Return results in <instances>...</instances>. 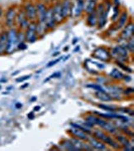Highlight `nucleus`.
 Masks as SVG:
<instances>
[{
    "label": "nucleus",
    "mask_w": 134,
    "mask_h": 151,
    "mask_svg": "<svg viewBox=\"0 0 134 151\" xmlns=\"http://www.w3.org/2000/svg\"><path fill=\"white\" fill-rule=\"evenodd\" d=\"M36 8V19L37 21H45V13H47V9L48 7L45 3L43 2H40L35 5Z\"/></svg>",
    "instance_id": "nucleus-14"
},
{
    "label": "nucleus",
    "mask_w": 134,
    "mask_h": 151,
    "mask_svg": "<svg viewBox=\"0 0 134 151\" xmlns=\"http://www.w3.org/2000/svg\"><path fill=\"white\" fill-rule=\"evenodd\" d=\"M99 108H101L102 110H106V111H109V112H115L118 110V108L114 106H110V105H102V104H99L98 105Z\"/></svg>",
    "instance_id": "nucleus-29"
},
{
    "label": "nucleus",
    "mask_w": 134,
    "mask_h": 151,
    "mask_svg": "<svg viewBox=\"0 0 134 151\" xmlns=\"http://www.w3.org/2000/svg\"><path fill=\"white\" fill-rule=\"evenodd\" d=\"M110 77H112L113 79H115V80L120 81V80L123 79L124 75L120 72V70H118L117 69H114V70H112V72L110 73Z\"/></svg>",
    "instance_id": "nucleus-27"
},
{
    "label": "nucleus",
    "mask_w": 134,
    "mask_h": 151,
    "mask_svg": "<svg viewBox=\"0 0 134 151\" xmlns=\"http://www.w3.org/2000/svg\"><path fill=\"white\" fill-rule=\"evenodd\" d=\"M128 18H129V15L127 13V11H123L122 13L120 14L119 16V19L117 21V26H116V29H121L123 28L126 24L128 23Z\"/></svg>",
    "instance_id": "nucleus-19"
},
{
    "label": "nucleus",
    "mask_w": 134,
    "mask_h": 151,
    "mask_svg": "<svg viewBox=\"0 0 134 151\" xmlns=\"http://www.w3.org/2000/svg\"><path fill=\"white\" fill-rule=\"evenodd\" d=\"M50 1H57V0H50Z\"/></svg>",
    "instance_id": "nucleus-44"
},
{
    "label": "nucleus",
    "mask_w": 134,
    "mask_h": 151,
    "mask_svg": "<svg viewBox=\"0 0 134 151\" xmlns=\"http://www.w3.org/2000/svg\"><path fill=\"white\" fill-rule=\"evenodd\" d=\"M62 5V15L63 18L66 19L68 17H71L73 14V4L71 0H63L61 1Z\"/></svg>",
    "instance_id": "nucleus-9"
},
{
    "label": "nucleus",
    "mask_w": 134,
    "mask_h": 151,
    "mask_svg": "<svg viewBox=\"0 0 134 151\" xmlns=\"http://www.w3.org/2000/svg\"><path fill=\"white\" fill-rule=\"evenodd\" d=\"M95 11H96L97 16H98V23H97V24H99L98 27L99 28L103 27L106 23L107 14H108V12H107L106 9H105L104 4H102V3L98 4V5L96 6V8H95Z\"/></svg>",
    "instance_id": "nucleus-4"
},
{
    "label": "nucleus",
    "mask_w": 134,
    "mask_h": 151,
    "mask_svg": "<svg viewBox=\"0 0 134 151\" xmlns=\"http://www.w3.org/2000/svg\"><path fill=\"white\" fill-rule=\"evenodd\" d=\"M61 60H62V58H57V60H53V62H50V63H48V65H47V67H48V68H50V67H53V65H55V64H58V63L60 62Z\"/></svg>",
    "instance_id": "nucleus-33"
},
{
    "label": "nucleus",
    "mask_w": 134,
    "mask_h": 151,
    "mask_svg": "<svg viewBox=\"0 0 134 151\" xmlns=\"http://www.w3.org/2000/svg\"><path fill=\"white\" fill-rule=\"evenodd\" d=\"M26 87H28V84H24V85H22V86L20 87V89H25Z\"/></svg>",
    "instance_id": "nucleus-38"
},
{
    "label": "nucleus",
    "mask_w": 134,
    "mask_h": 151,
    "mask_svg": "<svg viewBox=\"0 0 134 151\" xmlns=\"http://www.w3.org/2000/svg\"><path fill=\"white\" fill-rule=\"evenodd\" d=\"M18 45V40H17V29L15 27L9 28V30L7 31V50L6 53L10 55L15 50V48H17Z\"/></svg>",
    "instance_id": "nucleus-1"
},
{
    "label": "nucleus",
    "mask_w": 134,
    "mask_h": 151,
    "mask_svg": "<svg viewBox=\"0 0 134 151\" xmlns=\"http://www.w3.org/2000/svg\"><path fill=\"white\" fill-rule=\"evenodd\" d=\"M76 42H77V38H75L74 41H73V43H76Z\"/></svg>",
    "instance_id": "nucleus-43"
},
{
    "label": "nucleus",
    "mask_w": 134,
    "mask_h": 151,
    "mask_svg": "<svg viewBox=\"0 0 134 151\" xmlns=\"http://www.w3.org/2000/svg\"><path fill=\"white\" fill-rule=\"evenodd\" d=\"M69 133L72 134L73 137H76V138H78V139L85 141V142H87L88 139H89V135L79 128L72 127L71 129H69Z\"/></svg>",
    "instance_id": "nucleus-13"
},
{
    "label": "nucleus",
    "mask_w": 134,
    "mask_h": 151,
    "mask_svg": "<svg viewBox=\"0 0 134 151\" xmlns=\"http://www.w3.org/2000/svg\"><path fill=\"white\" fill-rule=\"evenodd\" d=\"M86 1L87 3L86 5H84V10H86L87 13L94 11L97 6V0H86Z\"/></svg>",
    "instance_id": "nucleus-24"
},
{
    "label": "nucleus",
    "mask_w": 134,
    "mask_h": 151,
    "mask_svg": "<svg viewBox=\"0 0 134 151\" xmlns=\"http://www.w3.org/2000/svg\"><path fill=\"white\" fill-rule=\"evenodd\" d=\"M101 141L103 143H105L106 145H109L110 147L113 148V149H119V148H120V145L118 144V142L108 133H106L105 135H104V137L102 138Z\"/></svg>",
    "instance_id": "nucleus-17"
},
{
    "label": "nucleus",
    "mask_w": 134,
    "mask_h": 151,
    "mask_svg": "<svg viewBox=\"0 0 134 151\" xmlns=\"http://www.w3.org/2000/svg\"><path fill=\"white\" fill-rule=\"evenodd\" d=\"M24 37L27 42H35L37 40V35H36V21H30L29 25L26 27L25 32H24Z\"/></svg>",
    "instance_id": "nucleus-2"
},
{
    "label": "nucleus",
    "mask_w": 134,
    "mask_h": 151,
    "mask_svg": "<svg viewBox=\"0 0 134 151\" xmlns=\"http://www.w3.org/2000/svg\"><path fill=\"white\" fill-rule=\"evenodd\" d=\"M45 23L47 25L48 29H53L57 26V21L55 20L53 17V7L47 9V13H45Z\"/></svg>",
    "instance_id": "nucleus-10"
},
{
    "label": "nucleus",
    "mask_w": 134,
    "mask_h": 151,
    "mask_svg": "<svg viewBox=\"0 0 134 151\" xmlns=\"http://www.w3.org/2000/svg\"><path fill=\"white\" fill-rule=\"evenodd\" d=\"M30 78V75H26V76H23V77H20V78H17L16 79V82L17 83H22L24 82L25 80H28Z\"/></svg>",
    "instance_id": "nucleus-32"
},
{
    "label": "nucleus",
    "mask_w": 134,
    "mask_h": 151,
    "mask_svg": "<svg viewBox=\"0 0 134 151\" xmlns=\"http://www.w3.org/2000/svg\"><path fill=\"white\" fill-rule=\"evenodd\" d=\"M61 146H62L64 149H67V150H77V148L75 147V145L73 144V142L71 140H64L61 143Z\"/></svg>",
    "instance_id": "nucleus-26"
},
{
    "label": "nucleus",
    "mask_w": 134,
    "mask_h": 151,
    "mask_svg": "<svg viewBox=\"0 0 134 151\" xmlns=\"http://www.w3.org/2000/svg\"><path fill=\"white\" fill-rule=\"evenodd\" d=\"M96 97L97 99L101 100V101L104 102H110L113 100V98L111 97L110 94H108L105 90H102V91H97L96 92Z\"/></svg>",
    "instance_id": "nucleus-22"
},
{
    "label": "nucleus",
    "mask_w": 134,
    "mask_h": 151,
    "mask_svg": "<svg viewBox=\"0 0 134 151\" xmlns=\"http://www.w3.org/2000/svg\"><path fill=\"white\" fill-rule=\"evenodd\" d=\"M89 15H88L87 17V23L88 25L90 26H96L97 23H98V16H97V13L96 11H92L90 12V13H88Z\"/></svg>",
    "instance_id": "nucleus-23"
},
{
    "label": "nucleus",
    "mask_w": 134,
    "mask_h": 151,
    "mask_svg": "<svg viewBox=\"0 0 134 151\" xmlns=\"http://www.w3.org/2000/svg\"><path fill=\"white\" fill-rule=\"evenodd\" d=\"M115 140L118 142V144L122 146L124 150H133V143L131 140L128 139V136L124 134H115Z\"/></svg>",
    "instance_id": "nucleus-5"
},
{
    "label": "nucleus",
    "mask_w": 134,
    "mask_h": 151,
    "mask_svg": "<svg viewBox=\"0 0 134 151\" xmlns=\"http://www.w3.org/2000/svg\"><path fill=\"white\" fill-rule=\"evenodd\" d=\"M15 107H16V108H17V109H19V108H21V107H22V104H20V103H16Z\"/></svg>",
    "instance_id": "nucleus-37"
},
{
    "label": "nucleus",
    "mask_w": 134,
    "mask_h": 151,
    "mask_svg": "<svg viewBox=\"0 0 134 151\" xmlns=\"http://www.w3.org/2000/svg\"><path fill=\"white\" fill-rule=\"evenodd\" d=\"M2 12H3L2 11V8L0 7V19H1V17H2Z\"/></svg>",
    "instance_id": "nucleus-40"
},
{
    "label": "nucleus",
    "mask_w": 134,
    "mask_h": 151,
    "mask_svg": "<svg viewBox=\"0 0 134 151\" xmlns=\"http://www.w3.org/2000/svg\"><path fill=\"white\" fill-rule=\"evenodd\" d=\"M88 88H93V89L97 90V91H102L103 88H101V86H98V85H88Z\"/></svg>",
    "instance_id": "nucleus-34"
},
{
    "label": "nucleus",
    "mask_w": 134,
    "mask_h": 151,
    "mask_svg": "<svg viewBox=\"0 0 134 151\" xmlns=\"http://www.w3.org/2000/svg\"><path fill=\"white\" fill-rule=\"evenodd\" d=\"M17 48H18V50H26V48H27V45H26V43L24 42V41H21V42H18Z\"/></svg>",
    "instance_id": "nucleus-31"
},
{
    "label": "nucleus",
    "mask_w": 134,
    "mask_h": 151,
    "mask_svg": "<svg viewBox=\"0 0 134 151\" xmlns=\"http://www.w3.org/2000/svg\"><path fill=\"white\" fill-rule=\"evenodd\" d=\"M7 50V31L0 33V55H5Z\"/></svg>",
    "instance_id": "nucleus-18"
},
{
    "label": "nucleus",
    "mask_w": 134,
    "mask_h": 151,
    "mask_svg": "<svg viewBox=\"0 0 134 151\" xmlns=\"http://www.w3.org/2000/svg\"><path fill=\"white\" fill-rule=\"evenodd\" d=\"M114 3H115V5H118V4H119V0H114Z\"/></svg>",
    "instance_id": "nucleus-41"
},
{
    "label": "nucleus",
    "mask_w": 134,
    "mask_h": 151,
    "mask_svg": "<svg viewBox=\"0 0 134 151\" xmlns=\"http://www.w3.org/2000/svg\"><path fill=\"white\" fill-rule=\"evenodd\" d=\"M58 53H60V52H55V53H53V57H55V55H58Z\"/></svg>",
    "instance_id": "nucleus-42"
},
{
    "label": "nucleus",
    "mask_w": 134,
    "mask_h": 151,
    "mask_svg": "<svg viewBox=\"0 0 134 151\" xmlns=\"http://www.w3.org/2000/svg\"><path fill=\"white\" fill-rule=\"evenodd\" d=\"M23 11L29 21L36 20V8L33 3H31V2H26L23 6Z\"/></svg>",
    "instance_id": "nucleus-8"
},
{
    "label": "nucleus",
    "mask_w": 134,
    "mask_h": 151,
    "mask_svg": "<svg viewBox=\"0 0 134 151\" xmlns=\"http://www.w3.org/2000/svg\"><path fill=\"white\" fill-rule=\"evenodd\" d=\"M124 47H125L126 50H128V52H130L131 53L133 52V50H134V40H133V36L129 38V40H126V45H124Z\"/></svg>",
    "instance_id": "nucleus-28"
},
{
    "label": "nucleus",
    "mask_w": 134,
    "mask_h": 151,
    "mask_svg": "<svg viewBox=\"0 0 134 151\" xmlns=\"http://www.w3.org/2000/svg\"><path fill=\"white\" fill-rule=\"evenodd\" d=\"M48 31V27L45 25V21H37L36 22V35H37V37H43L45 35Z\"/></svg>",
    "instance_id": "nucleus-20"
},
{
    "label": "nucleus",
    "mask_w": 134,
    "mask_h": 151,
    "mask_svg": "<svg viewBox=\"0 0 134 151\" xmlns=\"http://www.w3.org/2000/svg\"><path fill=\"white\" fill-rule=\"evenodd\" d=\"M88 142H89V145L91 146L92 148H95V149H98V150H106V144L103 143L101 140L97 139L95 137H90L89 136V139H88Z\"/></svg>",
    "instance_id": "nucleus-15"
},
{
    "label": "nucleus",
    "mask_w": 134,
    "mask_h": 151,
    "mask_svg": "<svg viewBox=\"0 0 134 151\" xmlns=\"http://www.w3.org/2000/svg\"><path fill=\"white\" fill-rule=\"evenodd\" d=\"M116 63H117V65H118L119 67L122 68V69H123L124 70H126V72H128V73H131V72H132V70H131L130 68H128L127 65H124V64H122L121 62H118V60H116Z\"/></svg>",
    "instance_id": "nucleus-30"
},
{
    "label": "nucleus",
    "mask_w": 134,
    "mask_h": 151,
    "mask_svg": "<svg viewBox=\"0 0 134 151\" xmlns=\"http://www.w3.org/2000/svg\"><path fill=\"white\" fill-rule=\"evenodd\" d=\"M133 91L134 90L132 89V88H128V89H126V90H124V94H132L133 93Z\"/></svg>",
    "instance_id": "nucleus-35"
},
{
    "label": "nucleus",
    "mask_w": 134,
    "mask_h": 151,
    "mask_svg": "<svg viewBox=\"0 0 134 151\" xmlns=\"http://www.w3.org/2000/svg\"><path fill=\"white\" fill-rule=\"evenodd\" d=\"M133 32H134V24L130 21V22H128L123 27V30H122V32L120 33V36L122 40H127L133 36Z\"/></svg>",
    "instance_id": "nucleus-12"
},
{
    "label": "nucleus",
    "mask_w": 134,
    "mask_h": 151,
    "mask_svg": "<svg viewBox=\"0 0 134 151\" xmlns=\"http://www.w3.org/2000/svg\"><path fill=\"white\" fill-rule=\"evenodd\" d=\"M93 57L98 58L100 60H103V62H107V60H111V55L108 50H106L103 47H99L93 52Z\"/></svg>",
    "instance_id": "nucleus-11"
},
{
    "label": "nucleus",
    "mask_w": 134,
    "mask_h": 151,
    "mask_svg": "<svg viewBox=\"0 0 134 151\" xmlns=\"http://www.w3.org/2000/svg\"><path fill=\"white\" fill-rule=\"evenodd\" d=\"M111 57H114L118 62H126L128 58V50L122 45L115 47L111 52Z\"/></svg>",
    "instance_id": "nucleus-3"
},
{
    "label": "nucleus",
    "mask_w": 134,
    "mask_h": 151,
    "mask_svg": "<svg viewBox=\"0 0 134 151\" xmlns=\"http://www.w3.org/2000/svg\"><path fill=\"white\" fill-rule=\"evenodd\" d=\"M84 5H85L84 0H77L76 5L73 7V13H74V16L78 17V16L81 15V13L84 11Z\"/></svg>",
    "instance_id": "nucleus-21"
},
{
    "label": "nucleus",
    "mask_w": 134,
    "mask_h": 151,
    "mask_svg": "<svg viewBox=\"0 0 134 151\" xmlns=\"http://www.w3.org/2000/svg\"><path fill=\"white\" fill-rule=\"evenodd\" d=\"M40 109V106H35V111H38Z\"/></svg>",
    "instance_id": "nucleus-39"
},
{
    "label": "nucleus",
    "mask_w": 134,
    "mask_h": 151,
    "mask_svg": "<svg viewBox=\"0 0 134 151\" xmlns=\"http://www.w3.org/2000/svg\"><path fill=\"white\" fill-rule=\"evenodd\" d=\"M27 117H28V119H30V120H32V119L35 118V113H33V112H31V113H29V114H28Z\"/></svg>",
    "instance_id": "nucleus-36"
},
{
    "label": "nucleus",
    "mask_w": 134,
    "mask_h": 151,
    "mask_svg": "<svg viewBox=\"0 0 134 151\" xmlns=\"http://www.w3.org/2000/svg\"><path fill=\"white\" fill-rule=\"evenodd\" d=\"M75 1H77V0H75Z\"/></svg>",
    "instance_id": "nucleus-45"
},
{
    "label": "nucleus",
    "mask_w": 134,
    "mask_h": 151,
    "mask_svg": "<svg viewBox=\"0 0 134 151\" xmlns=\"http://www.w3.org/2000/svg\"><path fill=\"white\" fill-rule=\"evenodd\" d=\"M53 17L55 20L57 21V23H60L64 20L62 15V5H61V2H57V3L53 4Z\"/></svg>",
    "instance_id": "nucleus-16"
},
{
    "label": "nucleus",
    "mask_w": 134,
    "mask_h": 151,
    "mask_svg": "<svg viewBox=\"0 0 134 151\" xmlns=\"http://www.w3.org/2000/svg\"><path fill=\"white\" fill-rule=\"evenodd\" d=\"M29 22L30 21L26 17L23 9H19L17 13H16V18H15V23L18 25V27L20 29H26V27L29 25Z\"/></svg>",
    "instance_id": "nucleus-6"
},
{
    "label": "nucleus",
    "mask_w": 134,
    "mask_h": 151,
    "mask_svg": "<svg viewBox=\"0 0 134 151\" xmlns=\"http://www.w3.org/2000/svg\"><path fill=\"white\" fill-rule=\"evenodd\" d=\"M99 116H97L96 114H88L85 116V121H87L89 124H91L92 126H97V122H98Z\"/></svg>",
    "instance_id": "nucleus-25"
},
{
    "label": "nucleus",
    "mask_w": 134,
    "mask_h": 151,
    "mask_svg": "<svg viewBox=\"0 0 134 151\" xmlns=\"http://www.w3.org/2000/svg\"><path fill=\"white\" fill-rule=\"evenodd\" d=\"M16 8L14 6H11L9 7L8 9L6 10V13H5V24L7 27L11 28L13 27L14 23H15V18H16Z\"/></svg>",
    "instance_id": "nucleus-7"
}]
</instances>
